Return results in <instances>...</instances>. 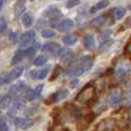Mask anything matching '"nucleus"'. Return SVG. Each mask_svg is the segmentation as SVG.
Instances as JSON below:
<instances>
[{
    "mask_svg": "<svg viewBox=\"0 0 131 131\" xmlns=\"http://www.w3.org/2000/svg\"><path fill=\"white\" fill-rule=\"evenodd\" d=\"M14 12H15V16H16V17H21V16L24 14V12H25V4H24V1H17V2H16Z\"/></svg>",
    "mask_w": 131,
    "mask_h": 131,
    "instance_id": "nucleus-15",
    "label": "nucleus"
},
{
    "mask_svg": "<svg viewBox=\"0 0 131 131\" xmlns=\"http://www.w3.org/2000/svg\"><path fill=\"white\" fill-rule=\"evenodd\" d=\"M68 94H69V92H68V90H66V89H62V90H58L57 92H54L52 95H50V98L47 99V104H55V102H59L61 101V100L66 99V98L68 97Z\"/></svg>",
    "mask_w": 131,
    "mask_h": 131,
    "instance_id": "nucleus-7",
    "label": "nucleus"
},
{
    "mask_svg": "<svg viewBox=\"0 0 131 131\" xmlns=\"http://www.w3.org/2000/svg\"><path fill=\"white\" fill-rule=\"evenodd\" d=\"M43 89H44V85H43V84H39V85L36 86V89H35V93H36L37 98H38L39 95L41 94V91H43Z\"/></svg>",
    "mask_w": 131,
    "mask_h": 131,
    "instance_id": "nucleus-34",
    "label": "nucleus"
},
{
    "mask_svg": "<svg viewBox=\"0 0 131 131\" xmlns=\"http://www.w3.org/2000/svg\"><path fill=\"white\" fill-rule=\"evenodd\" d=\"M78 83H79V81H78L77 78H75V79H72V81L69 83V86H70L71 89H74V88H76V86L78 85Z\"/></svg>",
    "mask_w": 131,
    "mask_h": 131,
    "instance_id": "nucleus-36",
    "label": "nucleus"
},
{
    "mask_svg": "<svg viewBox=\"0 0 131 131\" xmlns=\"http://www.w3.org/2000/svg\"><path fill=\"white\" fill-rule=\"evenodd\" d=\"M43 52H46V53H50L52 55H57L58 53L61 52V46H60L59 43L57 41H53V43H47L43 46Z\"/></svg>",
    "mask_w": 131,
    "mask_h": 131,
    "instance_id": "nucleus-8",
    "label": "nucleus"
},
{
    "mask_svg": "<svg viewBox=\"0 0 131 131\" xmlns=\"http://www.w3.org/2000/svg\"><path fill=\"white\" fill-rule=\"evenodd\" d=\"M127 50H128V52H129V53H131V40H130L129 45H128V48H127Z\"/></svg>",
    "mask_w": 131,
    "mask_h": 131,
    "instance_id": "nucleus-38",
    "label": "nucleus"
},
{
    "mask_svg": "<svg viewBox=\"0 0 131 131\" xmlns=\"http://www.w3.org/2000/svg\"><path fill=\"white\" fill-rule=\"evenodd\" d=\"M48 71H50V68H48V67L44 68V69H41V70H38L37 78H38V79H44L48 75Z\"/></svg>",
    "mask_w": 131,
    "mask_h": 131,
    "instance_id": "nucleus-30",
    "label": "nucleus"
},
{
    "mask_svg": "<svg viewBox=\"0 0 131 131\" xmlns=\"http://www.w3.org/2000/svg\"><path fill=\"white\" fill-rule=\"evenodd\" d=\"M31 1H34V0H31Z\"/></svg>",
    "mask_w": 131,
    "mask_h": 131,
    "instance_id": "nucleus-46",
    "label": "nucleus"
},
{
    "mask_svg": "<svg viewBox=\"0 0 131 131\" xmlns=\"http://www.w3.org/2000/svg\"><path fill=\"white\" fill-rule=\"evenodd\" d=\"M35 36H36L35 30H29V31H27L25 34H23L22 37H21V40H20V48L21 50H22V48L29 47V46L32 44V41H34Z\"/></svg>",
    "mask_w": 131,
    "mask_h": 131,
    "instance_id": "nucleus-6",
    "label": "nucleus"
},
{
    "mask_svg": "<svg viewBox=\"0 0 131 131\" xmlns=\"http://www.w3.org/2000/svg\"><path fill=\"white\" fill-rule=\"evenodd\" d=\"M106 21H107V15H100V16H98V17H95V18H93L92 21H91V23L90 24L92 25L93 28H98V27H101V25H104L105 23H106Z\"/></svg>",
    "mask_w": 131,
    "mask_h": 131,
    "instance_id": "nucleus-13",
    "label": "nucleus"
},
{
    "mask_svg": "<svg viewBox=\"0 0 131 131\" xmlns=\"http://www.w3.org/2000/svg\"><path fill=\"white\" fill-rule=\"evenodd\" d=\"M23 97H24V99L28 100V101H32V100L37 99L35 90H32V89H27V90L23 91Z\"/></svg>",
    "mask_w": 131,
    "mask_h": 131,
    "instance_id": "nucleus-21",
    "label": "nucleus"
},
{
    "mask_svg": "<svg viewBox=\"0 0 131 131\" xmlns=\"http://www.w3.org/2000/svg\"><path fill=\"white\" fill-rule=\"evenodd\" d=\"M9 40H10L12 43H14V44H16L18 40H21L20 32H18V31H13V32H10V35H9Z\"/></svg>",
    "mask_w": 131,
    "mask_h": 131,
    "instance_id": "nucleus-29",
    "label": "nucleus"
},
{
    "mask_svg": "<svg viewBox=\"0 0 131 131\" xmlns=\"http://www.w3.org/2000/svg\"><path fill=\"white\" fill-rule=\"evenodd\" d=\"M128 128L131 130V120H130V122H129V124H128Z\"/></svg>",
    "mask_w": 131,
    "mask_h": 131,
    "instance_id": "nucleus-42",
    "label": "nucleus"
},
{
    "mask_svg": "<svg viewBox=\"0 0 131 131\" xmlns=\"http://www.w3.org/2000/svg\"><path fill=\"white\" fill-rule=\"evenodd\" d=\"M12 104V95L10 94H6L2 95L0 98V108L2 109H7Z\"/></svg>",
    "mask_w": 131,
    "mask_h": 131,
    "instance_id": "nucleus-18",
    "label": "nucleus"
},
{
    "mask_svg": "<svg viewBox=\"0 0 131 131\" xmlns=\"http://www.w3.org/2000/svg\"><path fill=\"white\" fill-rule=\"evenodd\" d=\"M129 9H131V5H130V6H129Z\"/></svg>",
    "mask_w": 131,
    "mask_h": 131,
    "instance_id": "nucleus-44",
    "label": "nucleus"
},
{
    "mask_svg": "<svg viewBox=\"0 0 131 131\" xmlns=\"http://www.w3.org/2000/svg\"><path fill=\"white\" fill-rule=\"evenodd\" d=\"M41 36H43V38L48 39V38H53V37H55L57 35H55V32L51 29H44L43 31H41Z\"/></svg>",
    "mask_w": 131,
    "mask_h": 131,
    "instance_id": "nucleus-28",
    "label": "nucleus"
},
{
    "mask_svg": "<svg viewBox=\"0 0 131 131\" xmlns=\"http://www.w3.org/2000/svg\"><path fill=\"white\" fill-rule=\"evenodd\" d=\"M22 106H23V101H22V99H21V98H16L15 101H14V106H13V108H15L16 111H17V109H20Z\"/></svg>",
    "mask_w": 131,
    "mask_h": 131,
    "instance_id": "nucleus-32",
    "label": "nucleus"
},
{
    "mask_svg": "<svg viewBox=\"0 0 131 131\" xmlns=\"http://www.w3.org/2000/svg\"><path fill=\"white\" fill-rule=\"evenodd\" d=\"M62 131H71V130H69V129H63Z\"/></svg>",
    "mask_w": 131,
    "mask_h": 131,
    "instance_id": "nucleus-43",
    "label": "nucleus"
},
{
    "mask_svg": "<svg viewBox=\"0 0 131 131\" xmlns=\"http://www.w3.org/2000/svg\"><path fill=\"white\" fill-rule=\"evenodd\" d=\"M62 40H63V43L68 46L74 45V44H76V41L78 40V36H77L76 34H68L62 38Z\"/></svg>",
    "mask_w": 131,
    "mask_h": 131,
    "instance_id": "nucleus-14",
    "label": "nucleus"
},
{
    "mask_svg": "<svg viewBox=\"0 0 131 131\" xmlns=\"http://www.w3.org/2000/svg\"><path fill=\"white\" fill-rule=\"evenodd\" d=\"M92 67H93V58L90 57V55H84L78 60L76 66L68 69L66 75H68V76H81V75L85 74L86 71H89Z\"/></svg>",
    "mask_w": 131,
    "mask_h": 131,
    "instance_id": "nucleus-1",
    "label": "nucleus"
},
{
    "mask_svg": "<svg viewBox=\"0 0 131 131\" xmlns=\"http://www.w3.org/2000/svg\"><path fill=\"white\" fill-rule=\"evenodd\" d=\"M97 97V90L93 84H88L81 90V92L76 95L75 101L81 106H86L95 100Z\"/></svg>",
    "mask_w": 131,
    "mask_h": 131,
    "instance_id": "nucleus-2",
    "label": "nucleus"
},
{
    "mask_svg": "<svg viewBox=\"0 0 131 131\" xmlns=\"http://www.w3.org/2000/svg\"><path fill=\"white\" fill-rule=\"evenodd\" d=\"M123 99V94H122V91L121 89L118 88H113L109 90L108 92V105L111 107H116L117 105L121 104Z\"/></svg>",
    "mask_w": 131,
    "mask_h": 131,
    "instance_id": "nucleus-4",
    "label": "nucleus"
},
{
    "mask_svg": "<svg viewBox=\"0 0 131 131\" xmlns=\"http://www.w3.org/2000/svg\"><path fill=\"white\" fill-rule=\"evenodd\" d=\"M125 13H127V10L123 7H116V8H114L112 10V15H113V17L115 20H121L125 15Z\"/></svg>",
    "mask_w": 131,
    "mask_h": 131,
    "instance_id": "nucleus-17",
    "label": "nucleus"
},
{
    "mask_svg": "<svg viewBox=\"0 0 131 131\" xmlns=\"http://www.w3.org/2000/svg\"><path fill=\"white\" fill-rule=\"evenodd\" d=\"M131 71V62L127 59H122L117 62L115 68V76L118 79H123Z\"/></svg>",
    "mask_w": 131,
    "mask_h": 131,
    "instance_id": "nucleus-3",
    "label": "nucleus"
},
{
    "mask_svg": "<svg viewBox=\"0 0 131 131\" xmlns=\"http://www.w3.org/2000/svg\"><path fill=\"white\" fill-rule=\"evenodd\" d=\"M24 90H25V83L24 82H22V81H20V82H17L16 84H14V85L10 88V93L16 94V93L23 92Z\"/></svg>",
    "mask_w": 131,
    "mask_h": 131,
    "instance_id": "nucleus-19",
    "label": "nucleus"
},
{
    "mask_svg": "<svg viewBox=\"0 0 131 131\" xmlns=\"http://www.w3.org/2000/svg\"><path fill=\"white\" fill-rule=\"evenodd\" d=\"M112 29H107V30H105L104 32H101L100 34V36H99V40L100 41H107L108 40V38L111 37V35H112Z\"/></svg>",
    "mask_w": 131,
    "mask_h": 131,
    "instance_id": "nucleus-27",
    "label": "nucleus"
},
{
    "mask_svg": "<svg viewBox=\"0 0 131 131\" xmlns=\"http://www.w3.org/2000/svg\"><path fill=\"white\" fill-rule=\"evenodd\" d=\"M2 5H4V0H0V10L2 8Z\"/></svg>",
    "mask_w": 131,
    "mask_h": 131,
    "instance_id": "nucleus-40",
    "label": "nucleus"
},
{
    "mask_svg": "<svg viewBox=\"0 0 131 131\" xmlns=\"http://www.w3.org/2000/svg\"><path fill=\"white\" fill-rule=\"evenodd\" d=\"M130 88H131V82H130Z\"/></svg>",
    "mask_w": 131,
    "mask_h": 131,
    "instance_id": "nucleus-45",
    "label": "nucleus"
},
{
    "mask_svg": "<svg viewBox=\"0 0 131 131\" xmlns=\"http://www.w3.org/2000/svg\"><path fill=\"white\" fill-rule=\"evenodd\" d=\"M128 24H129V27H131V17L129 18V21H128Z\"/></svg>",
    "mask_w": 131,
    "mask_h": 131,
    "instance_id": "nucleus-41",
    "label": "nucleus"
},
{
    "mask_svg": "<svg viewBox=\"0 0 131 131\" xmlns=\"http://www.w3.org/2000/svg\"><path fill=\"white\" fill-rule=\"evenodd\" d=\"M6 28H7V23H6V21H5L4 18H0V32H5Z\"/></svg>",
    "mask_w": 131,
    "mask_h": 131,
    "instance_id": "nucleus-35",
    "label": "nucleus"
},
{
    "mask_svg": "<svg viewBox=\"0 0 131 131\" xmlns=\"http://www.w3.org/2000/svg\"><path fill=\"white\" fill-rule=\"evenodd\" d=\"M108 5H109L108 0H101V1H99L98 4H95L94 6H93L92 8L90 9V12L91 13H97V12H99V10H101V9L108 7Z\"/></svg>",
    "mask_w": 131,
    "mask_h": 131,
    "instance_id": "nucleus-16",
    "label": "nucleus"
},
{
    "mask_svg": "<svg viewBox=\"0 0 131 131\" xmlns=\"http://www.w3.org/2000/svg\"><path fill=\"white\" fill-rule=\"evenodd\" d=\"M84 46H85L88 50H92L95 46V39L94 36L92 34H86L84 36Z\"/></svg>",
    "mask_w": 131,
    "mask_h": 131,
    "instance_id": "nucleus-12",
    "label": "nucleus"
},
{
    "mask_svg": "<svg viewBox=\"0 0 131 131\" xmlns=\"http://www.w3.org/2000/svg\"><path fill=\"white\" fill-rule=\"evenodd\" d=\"M22 72H23V67H16V68H14L13 70L10 71V81H15V79H17L18 77L22 75Z\"/></svg>",
    "mask_w": 131,
    "mask_h": 131,
    "instance_id": "nucleus-23",
    "label": "nucleus"
},
{
    "mask_svg": "<svg viewBox=\"0 0 131 131\" xmlns=\"http://www.w3.org/2000/svg\"><path fill=\"white\" fill-rule=\"evenodd\" d=\"M74 27V21L70 18H64L61 22L58 23L57 28L60 32H68L69 30H71V28Z\"/></svg>",
    "mask_w": 131,
    "mask_h": 131,
    "instance_id": "nucleus-10",
    "label": "nucleus"
},
{
    "mask_svg": "<svg viewBox=\"0 0 131 131\" xmlns=\"http://www.w3.org/2000/svg\"><path fill=\"white\" fill-rule=\"evenodd\" d=\"M8 129H9V127L7 123H4V124L0 127V131H8Z\"/></svg>",
    "mask_w": 131,
    "mask_h": 131,
    "instance_id": "nucleus-37",
    "label": "nucleus"
},
{
    "mask_svg": "<svg viewBox=\"0 0 131 131\" xmlns=\"http://www.w3.org/2000/svg\"><path fill=\"white\" fill-rule=\"evenodd\" d=\"M116 127V121L114 118H104L95 127V131H113Z\"/></svg>",
    "mask_w": 131,
    "mask_h": 131,
    "instance_id": "nucleus-5",
    "label": "nucleus"
},
{
    "mask_svg": "<svg viewBox=\"0 0 131 131\" xmlns=\"http://www.w3.org/2000/svg\"><path fill=\"white\" fill-rule=\"evenodd\" d=\"M32 22H34V17H32V15L30 13H24L22 15V23L24 27H27V28L31 27Z\"/></svg>",
    "mask_w": 131,
    "mask_h": 131,
    "instance_id": "nucleus-20",
    "label": "nucleus"
},
{
    "mask_svg": "<svg viewBox=\"0 0 131 131\" xmlns=\"http://www.w3.org/2000/svg\"><path fill=\"white\" fill-rule=\"evenodd\" d=\"M39 43H35V44H32L31 46H30L29 48H27V50L24 51V57L27 55V57H31L34 53H36L37 52V50L39 48Z\"/></svg>",
    "mask_w": 131,
    "mask_h": 131,
    "instance_id": "nucleus-24",
    "label": "nucleus"
},
{
    "mask_svg": "<svg viewBox=\"0 0 131 131\" xmlns=\"http://www.w3.org/2000/svg\"><path fill=\"white\" fill-rule=\"evenodd\" d=\"M105 108H106V104H105L104 99H100L99 101L97 102V105L94 106L95 114H100L101 112H104V111H105Z\"/></svg>",
    "mask_w": 131,
    "mask_h": 131,
    "instance_id": "nucleus-26",
    "label": "nucleus"
},
{
    "mask_svg": "<svg viewBox=\"0 0 131 131\" xmlns=\"http://www.w3.org/2000/svg\"><path fill=\"white\" fill-rule=\"evenodd\" d=\"M72 57H74V53L70 50H68V48H63V50H61V52H60V60H61V62H63V63H69V62H71Z\"/></svg>",
    "mask_w": 131,
    "mask_h": 131,
    "instance_id": "nucleus-11",
    "label": "nucleus"
},
{
    "mask_svg": "<svg viewBox=\"0 0 131 131\" xmlns=\"http://www.w3.org/2000/svg\"><path fill=\"white\" fill-rule=\"evenodd\" d=\"M10 81V75L7 72H1L0 74V84H7Z\"/></svg>",
    "mask_w": 131,
    "mask_h": 131,
    "instance_id": "nucleus-31",
    "label": "nucleus"
},
{
    "mask_svg": "<svg viewBox=\"0 0 131 131\" xmlns=\"http://www.w3.org/2000/svg\"><path fill=\"white\" fill-rule=\"evenodd\" d=\"M79 0H69L67 2V8H74V7L78 6Z\"/></svg>",
    "mask_w": 131,
    "mask_h": 131,
    "instance_id": "nucleus-33",
    "label": "nucleus"
},
{
    "mask_svg": "<svg viewBox=\"0 0 131 131\" xmlns=\"http://www.w3.org/2000/svg\"><path fill=\"white\" fill-rule=\"evenodd\" d=\"M14 124L20 129H29L30 127H32L34 121L30 118H23V117H15L14 118Z\"/></svg>",
    "mask_w": 131,
    "mask_h": 131,
    "instance_id": "nucleus-9",
    "label": "nucleus"
},
{
    "mask_svg": "<svg viewBox=\"0 0 131 131\" xmlns=\"http://www.w3.org/2000/svg\"><path fill=\"white\" fill-rule=\"evenodd\" d=\"M47 60H48L47 55H39V57H37L36 59L34 60V64L35 66H44L47 62Z\"/></svg>",
    "mask_w": 131,
    "mask_h": 131,
    "instance_id": "nucleus-25",
    "label": "nucleus"
},
{
    "mask_svg": "<svg viewBox=\"0 0 131 131\" xmlns=\"http://www.w3.org/2000/svg\"><path fill=\"white\" fill-rule=\"evenodd\" d=\"M23 58H24V52H22L21 50L16 51L15 54H14V57H13V59H12V64L15 66V64L20 63V62L22 61Z\"/></svg>",
    "mask_w": 131,
    "mask_h": 131,
    "instance_id": "nucleus-22",
    "label": "nucleus"
},
{
    "mask_svg": "<svg viewBox=\"0 0 131 131\" xmlns=\"http://www.w3.org/2000/svg\"><path fill=\"white\" fill-rule=\"evenodd\" d=\"M4 123H5L4 118H2V117H0V127H1V125H2V124H4Z\"/></svg>",
    "mask_w": 131,
    "mask_h": 131,
    "instance_id": "nucleus-39",
    "label": "nucleus"
}]
</instances>
